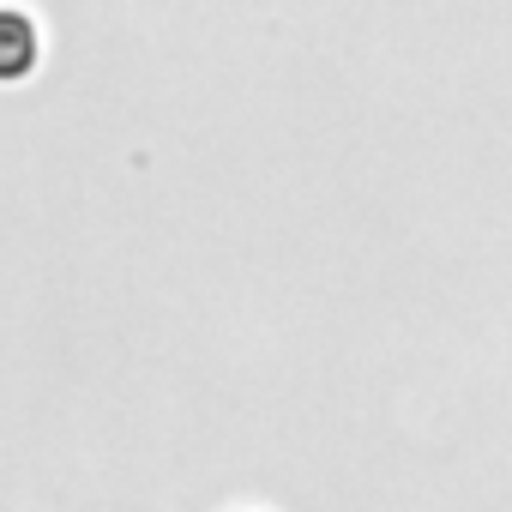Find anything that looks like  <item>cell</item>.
I'll list each match as a JSON object with an SVG mask.
<instances>
[{
	"label": "cell",
	"mask_w": 512,
	"mask_h": 512,
	"mask_svg": "<svg viewBox=\"0 0 512 512\" xmlns=\"http://www.w3.org/2000/svg\"><path fill=\"white\" fill-rule=\"evenodd\" d=\"M43 61V31L25 7H13V0H0V85H19L31 79Z\"/></svg>",
	"instance_id": "6da1fadb"
}]
</instances>
